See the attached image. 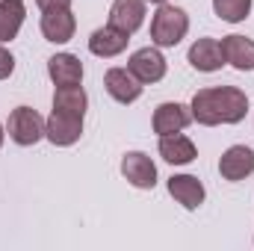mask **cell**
Wrapping results in <instances>:
<instances>
[{
    "label": "cell",
    "instance_id": "obj_12",
    "mask_svg": "<svg viewBox=\"0 0 254 251\" xmlns=\"http://www.w3.org/2000/svg\"><path fill=\"white\" fill-rule=\"evenodd\" d=\"M110 24L133 36L145 24V0H113L110 6Z\"/></svg>",
    "mask_w": 254,
    "mask_h": 251
},
{
    "label": "cell",
    "instance_id": "obj_24",
    "mask_svg": "<svg viewBox=\"0 0 254 251\" xmlns=\"http://www.w3.org/2000/svg\"><path fill=\"white\" fill-rule=\"evenodd\" d=\"M145 3H157L160 6V3H169V0H145Z\"/></svg>",
    "mask_w": 254,
    "mask_h": 251
},
{
    "label": "cell",
    "instance_id": "obj_15",
    "mask_svg": "<svg viewBox=\"0 0 254 251\" xmlns=\"http://www.w3.org/2000/svg\"><path fill=\"white\" fill-rule=\"evenodd\" d=\"M160 157L172 166H190L192 160L198 157L195 151V142L184 133H169V136H160Z\"/></svg>",
    "mask_w": 254,
    "mask_h": 251
},
{
    "label": "cell",
    "instance_id": "obj_8",
    "mask_svg": "<svg viewBox=\"0 0 254 251\" xmlns=\"http://www.w3.org/2000/svg\"><path fill=\"white\" fill-rule=\"evenodd\" d=\"M219 175L234 184L246 181L249 175H254V151L249 145H231L219 160Z\"/></svg>",
    "mask_w": 254,
    "mask_h": 251
},
{
    "label": "cell",
    "instance_id": "obj_3",
    "mask_svg": "<svg viewBox=\"0 0 254 251\" xmlns=\"http://www.w3.org/2000/svg\"><path fill=\"white\" fill-rule=\"evenodd\" d=\"M6 130H9V139L15 145L30 148V145L45 139V119L33 107H15L9 122H6Z\"/></svg>",
    "mask_w": 254,
    "mask_h": 251
},
{
    "label": "cell",
    "instance_id": "obj_21",
    "mask_svg": "<svg viewBox=\"0 0 254 251\" xmlns=\"http://www.w3.org/2000/svg\"><path fill=\"white\" fill-rule=\"evenodd\" d=\"M12 71H15V57L0 45V80H9V77H12Z\"/></svg>",
    "mask_w": 254,
    "mask_h": 251
},
{
    "label": "cell",
    "instance_id": "obj_14",
    "mask_svg": "<svg viewBox=\"0 0 254 251\" xmlns=\"http://www.w3.org/2000/svg\"><path fill=\"white\" fill-rule=\"evenodd\" d=\"M169 195L178 201V204H184L187 210H198L201 204H204V184L195 178V175H172L169 178Z\"/></svg>",
    "mask_w": 254,
    "mask_h": 251
},
{
    "label": "cell",
    "instance_id": "obj_22",
    "mask_svg": "<svg viewBox=\"0 0 254 251\" xmlns=\"http://www.w3.org/2000/svg\"><path fill=\"white\" fill-rule=\"evenodd\" d=\"M36 3L42 12L45 9H71V0H36Z\"/></svg>",
    "mask_w": 254,
    "mask_h": 251
},
{
    "label": "cell",
    "instance_id": "obj_20",
    "mask_svg": "<svg viewBox=\"0 0 254 251\" xmlns=\"http://www.w3.org/2000/svg\"><path fill=\"white\" fill-rule=\"evenodd\" d=\"M213 9H216V15H219L222 21H228V24H240V21L249 18V12H252V0H213Z\"/></svg>",
    "mask_w": 254,
    "mask_h": 251
},
{
    "label": "cell",
    "instance_id": "obj_17",
    "mask_svg": "<svg viewBox=\"0 0 254 251\" xmlns=\"http://www.w3.org/2000/svg\"><path fill=\"white\" fill-rule=\"evenodd\" d=\"M222 54H225V63L234 65L237 71H252L254 68V42L246 36H225Z\"/></svg>",
    "mask_w": 254,
    "mask_h": 251
},
{
    "label": "cell",
    "instance_id": "obj_4",
    "mask_svg": "<svg viewBox=\"0 0 254 251\" xmlns=\"http://www.w3.org/2000/svg\"><path fill=\"white\" fill-rule=\"evenodd\" d=\"M83 136V116L65 113V110H51L45 122V139L57 148H68Z\"/></svg>",
    "mask_w": 254,
    "mask_h": 251
},
{
    "label": "cell",
    "instance_id": "obj_10",
    "mask_svg": "<svg viewBox=\"0 0 254 251\" xmlns=\"http://www.w3.org/2000/svg\"><path fill=\"white\" fill-rule=\"evenodd\" d=\"M104 89L119 104H133L142 95V83L130 74V68H110L104 74Z\"/></svg>",
    "mask_w": 254,
    "mask_h": 251
},
{
    "label": "cell",
    "instance_id": "obj_11",
    "mask_svg": "<svg viewBox=\"0 0 254 251\" xmlns=\"http://www.w3.org/2000/svg\"><path fill=\"white\" fill-rule=\"evenodd\" d=\"M127 42H130L127 33L116 30L113 24H107V27H98L89 36V51L95 57H101V60H113V57H119V54L127 51Z\"/></svg>",
    "mask_w": 254,
    "mask_h": 251
},
{
    "label": "cell",
    "instance_id": "obj_19",
    "mask_svg": "<svg viewBox=\"0 0 254 251\" xmlns=\"http://www.w3.org/2000/svg\"><path fill=\"white\" fill-rule=\"evenodd\" d=\"M86 107H89V98H86L83 86H57V92H54V110L86 116Z\"/></svg>",
    "mask_w": 254,
    "mask_h": 251
},
{
    "label": "cell",
    "instance_id": "obj_9",
    "mask_svg": "<svg viewBox=\"0 0 254 251\" xmlns=\"http://www.w3.org/2000/svg\"><path fill=\"white\" fill-rule=\"evenodd\" d=\"M77 18L71 9H45L42 12V36L54 45H65L74 39Z\"/></svg>",
    "mask_w": 254,
    "mask_h": 251
},
{
    "label": "cell",
    "instance_id": "obj_1",
    "mask_svg": "<svg viewBox=\"0 0 254 251\" xmlns=\"http://www.w3.org/2000/svg\"><path fill=\"white\" fill-rule=\"evenodd\" d=\"M192 122L204 127L216 125H240L249 113V95L237 86H210L198 89L190 104Z\"/></svg>",
    "mask_w": 254,
    "mask_h": 251
},
{
    "label": "cell",
    "instance_id": "obj_6",
    "mask_svg": "<svg viewBox=\"0 0 254 251\" xmlns=\"http://www.w3.org/2000/svg\"><path fill=\"white\" fill-rule=\"evenodd\" d=\"M122 175L130 187L136 189H154L157 187V166L148 154L142 151H127L122 160Z\"/></svg>",
    "mask_w": 254,
    "mask_h": 251
},
{
    "label": "cell",
    "instance_id": "obj_7",
    "mask_svg": "<svg viewBox=\"0 0 254 251\" xmlns=\"http://www.w3.org/2000/svg\"><path fill=\"white\" fill-rule=\"evenodd\" d=\"M192 122V110L178 104V101H166L154 110V119H151V127L157 136H169V133H181L187 130Z\"/></svg>",
    "mask_w": 254,
    "mask_h": 251
},
{
    "label": "cell",
    "instance_id": "obj_23",
    "mask_svg": "<svg viewBox=\"0 0 254 251\" xmlns=\"http://www.w3.org/2000/svg\"><path fill=\"white\" fill-rule=\"evenodd\" d=\"M3 139H6V133H3V125H0V148H3Z\"/></svg>",
    "mask_w": 254,
    "mask_h": 251
},
{
    "label": "cell",
    "instance_id": "obj_5",
    "mask_svg": "<svg viewBox=\"0 0 254 251\" xmlns=\"http://www.w3.org/2000/svg\"><path fill=\"white\" fill-rule=\"evenodd\" d=\"M127 68H130V74L142 86H148V83H160L166 77V68L169 65H166V57L160 54V48H139V51L130 54Z\"/></svg>",
    "mask_w": 254,
    "mask_h": 251
},
{
    "label": "cell",
    "instance_id": "obj_2",
    "mask_svg": "<svg viewBox=\"0 0 254 251\" xmlns=\"http://www.w3.org/2000/svg\"><path fill=\"white\" fill-rule=\"evenodd\" d=\"M190 33V15L181 6L172 3H160V9L151 18V42L157 48H175L184 42V36Z\"/></svg>",
    "mask_w": 254,
    "mask_h": 251
},
{
    "label": "cell",
    "instance_id": "obj_16",
    "mask_svg": "<svg viewBox=\"0 0 254 251\" xmlns=\"http://www.w3.org/2000/svg\"><path fill=\"white\" fill-rule=\"evenodd\" d=\"M48 74L54 86H80L83 83V63L74 54H57L48 60Z\"/></svg>",
    "mask_w": 254,
    "mask_h": 251
},
{
    "label": "cell",
    "instance_id": "obj_13",
    "mask_svg": "<svg viewBox=\"0 0 254 251\" xmlns=\"http://www.w3.org/2000/svg\"><path fill=\"white\" fill-rule=\"evenodd\" d=\"M187 60H190V65L195 68V71H204V74L219 71V68L225 65L222 42H216V39H198V42L190 48Z\"/></svg>",
    "mask_w": 254,
    "mask_h": 251
},
{
    "label": "cell",
    "instance_id": "obj_18",
    "mask_svg": "<svg viewBox=\"0 0 254 251\" xmlns=\"http://www.w3.org/2000/svg\"><path fill=\"white\" fill-rule=\"evenodd\" d=\"M24 18H27L24 0H0V45L12 42L21 33Z\"/></svg>",
    "mask_w": 254,
    "mask_h": 251
}]
</instances>
